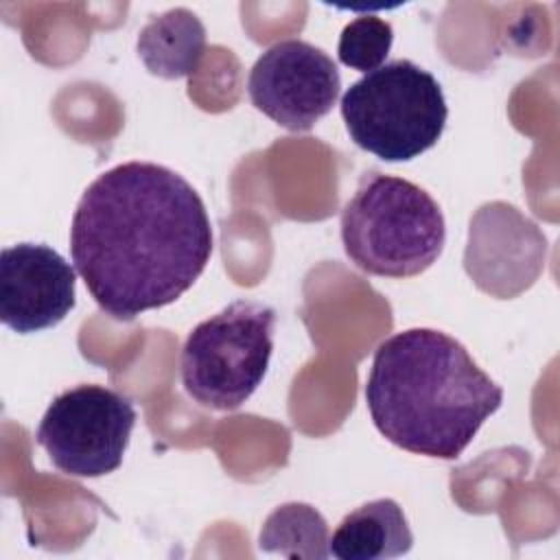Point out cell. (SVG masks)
I'll use <instances>...</instances> for the list:
<instances>
[{"label":"cell","mask_w":560,"mask_h":560,"mask_svg":"<svg viewBox=\"0 0 560 560\" xmlns=\"http://www.w3.org/2000/svg\"><path fill=\"white\" fill-rule=\"evenodd\" d=\"M411 547V527L394 499H374L352 510L328 540V553L339 560H389Z\"/></svg>","instance_id":"obj_9"},{"label":"cell","mask_w":560,"mask_h":560,"mask_svg":"<svg viewBox=\"0 0 560 560\" xmlns=\"http://www.w3.org/2000/svg\"><path fill=\"white\" fill-rule=\"evenodd\" d=\"M136 50L151 74L182 79L192 74L203 57L206 28L192 11L175 7L140 28Z\"/></svg>","instance_id":"obj_10"},{"label":"cell","mask_w":560,"mask_h":560,"mask_svg":"<svg viewBox=\"0 0 560 560\" xmlns=\"http://www.w3.org/2000/svg\"><path fill=\"white\" fill-rule=\"evenodd\" d=\"M77 302V273L50 245L18 243L0 254V319L20 335L57 326Z\"/></svg>","instance_id":"obj_8"},{"label":"cell","mask_w":560,"mask_h":560,"mask_svg":"<svg viewBox=\"0 0 560 560\" xmlns=\"http://www.w3.org/2000/svg\"><path fill=\"white\" fill-rule=\"evenodd\" d=\"M70 256L98 308L129 322L197 282L212 256V225L199 192L179 173L125 162L83 190Z\"/></svg>","instance_id":"obj_1"},{"label":"cell","mask_w":560,"mask_h":560,"mask_svg":"<svg viewBox=\"0 0 560 560\" xmlns=\"http://www.w3.org/2000/svg\"><path fill=\"white\" fill-rule=\"evenodd\" d=\"M328 540L326 518L313 505L300 501L278 505L258 534L260 551L291 560L328 558Z\"/></svg>","instance_id":"obj_11"},{"label":"cell","mask_w":560,"mask_h":560,"mask_svg":"<svg viewBox=\"0 0 560 560\" xmlns=\"http://www.w3.org/2000/svg\"><path fill=\"white\" fill-rule=\"evenodd\" d=\"M392 42L394 28L387 20L378 15H359L343 26L337 55L343 66L368 74L385 63Z\"/></svg>","instance_id":"obj_12"},{"label":"cell","mask_w":560,"mask_h":560,"mask_svg":"<svg viewBox=\"0 0 560 560\" xmlns=\"http://www.w3.org/2000/svg\"><path fill=\"white\" fill-rule=\"evenodd\" d=\"M136 418L133 402L120 392L77 385L48 405L35 438L61 472L103 477L122 464Z\"/></svg>","instance_id":"obj_6"},{"label":"cell","mask_w":560,"mask_h":560,"mask_svg":"<svg viewBox=\"0 0 560 560\" xmlns=\"http://www.w3.org/2000/svg\"><path fill=\"white\" fill-rule=\"evenodd\" d=\"M247 92L258 112L289 131H308L339 98L335 61L304 39L269 46L252 66Z\"/></svg>","instance_id":"obj_7"},{"label":"cell","mask_w":560,"mask_h":560,"mask_svg":"<svg viewBox=\"0 0 560 560\" xmlns=\"http://www.w3.org/2000/svg\"><path fill=\"white\" fill-rule=\"evenodd\" d=\"M341 116L359 149L385 162H409L438 144L448 107L429 70L394 59L343 92Z\"/></svg>","instance_id":"obj_4"},{"label":"cell","mask_w":560,"mask_h":560,"mask_svg":"<svg viewBox=\"0 0 560 560\" xmlns=\"http://www.w3.org/2000/svg\"><path fill=\"white\" fill-rule=\"evenodd\" d=\"M365 402L374 427L392 444L455 459L501 407L503 389L451 335L409 328L376 348Z\"/></svg>","instance_id":"obj_2"},{"label":"cell","mask_w":560,"mask_h":560,"mask_svg":"<svg viewBox=\"0 0 560 560\" xmlns=\"http://www.w3.org/2000/svg\"><path fill=\"white\" fill-rule=\"evenodd\" d=\"M341 243L365 273L411 278L440 258L446 223L438 201L418 184L365 173L341 212Z\"/></svg>","instance_id":"obj_3"},{"label":"cell","mask_w":560,"mask_h":560,"mask_svg":"<svg viewBox=\"0 0 560 560\" xmlns=\"http://www.w3.org/2000/svg\"><path fill=\"white\" fill-rule=\"evenodd\" d=\"M273 326L276 311L254 300H236L199 322L179 357L184 392L206 409L241 407L267 374Z\"/></svg>","instance_id":"obj_5"}]
</instances>
